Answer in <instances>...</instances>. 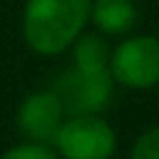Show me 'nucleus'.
I'll return each mask as SVG.
<instances>
[{"label":"nucleus","mask_w":159,"mask_h":159,"mask_svg":"<svg viewBox=\"0 0 159 159\" xmlns=\"http://www.w3.org/2000/svg\"><path fill=\"white\" fill-rule=\"evenodd\" d=\"M0 159H60V154L52 149V144H40V142H20L2 152Z\"/></svg>","instance_id":"6e6552de"},{"label":"nucleus","mask_w":159,"mask_h":159,"mask_svg":"<svg viewBox=\"0 0 159 159\" xmlns=\"http://www.w3.org/2000/svg\"><path fill=\"white\" fill-rule=\"evenodd\" d=\"M139 10L134 0H92L89 22L104 37H124L134 30Z\"/></svg>","instance_id":"423d86ee"},{"label":"nucleus","mask_w":159,"mask_h":159,"mask_svg":"<svg viewBox=\"0 0 159 159\" xmlns=\"http://www.w3.org/2000/svg\"><path fill=\"white\" fill-rule=\"evenodd\" d=\"M65 117L67 114L60 97L52 92V87H47V89H35L22 97V102L15 109V127L25 142L52 144Z\"/></svg>","instance_id":"39448f33"},{"label":"nucleus","mask_w":159,"mask_h":159,"mask_svg":"<svg viewBox=\"0 0 159 159\" xmlns=\"http://www.w3.org/2000/svg\"><path fill=\"white\" fill-rule=\"evenodd\" d=\"M109 75L117 87L152 89L159 84V37L157 35H127L109 55Z\"/></svg>","instance_id":"20e7f679"},{"label":"nucleus","mask_w":159,"mask_h":159,"mask_svg":"<svg viewBox=\"0 0 159 159\" xmlns=\"http://www.w3.org/2000/svg\"><path fill=\"white\" fill-rule=\"evenodd\" d=\"M129 159H159V124L144 129L134 139L129 149Z\"/></svg>","instance_id":"1a4fd4ad"},{"label":"nucleus","mask_w":159,"mask_h":159,"mask_svg":"<svg viewBox=\"0 0 159 159\" xmlns=\"http://www.w3.org/2000/svg\"><path fill=\"white\" fill-rule=\"evenodd\" d=\"M92 0H25L20 32L40 57H60L89 25Z\"/></svg>","instance_id":"f257e3e1"},{"label":"nucleus","mask_w":159,"mask_h":159,"mask_svg":"<svg viewBox=\"0 0 159 159\" xmlns=\"http://www.w3.org/2000/svg\"><path fill=\"white\" fill-rule=\"evenodd\" d=\"M157 94H159V84H157Z\"/></svg>","instance_id":"9d476101"},{"label":"nucleus","mask_w":159,"mask_h":159,"mask_svg":"<svg viewBox=\"0 0 159 159\" xmlns=\"http://www.w3.org/2000/svg\"><path fill=\"white\" fill-rule=\"evenodd\" d=\"M114 80L109 70H82L67 65L52 82V92L60 97L65 114H102L114 99Z\"/></svg>","instance_id":"7ed1b4c3"},{"label":"nucleus","mask_w":159,"mask_h":159,"mask_svg":"<svg viewBox=\"0 0 159 159\" xmlns=\"http://www.w3.org/2000/svg\"><path fill=\"white\" fill-rule=\"evenodd\" d=\"M70 52V65L75 67H82V70H109V55H112V47L107 42V37L102 32H82L72 47L67 50Z\"/></svg>","instance_id":"0eeeda50"},{"label":"nucleus","mask_w":159,"mask_h":159,"mask_svg":"<svg viewBox=\"0 0 159 159\" xmlns=\"http://www.w3.org/2000/svg\"><path fill=\"white\" fill-rule=\"evenodd\" d=\"M119 139L102 114H75L60 124L52 149L60 159H112Z\"/></svg>","instance_id":"f03ea898"}]
</instances>
